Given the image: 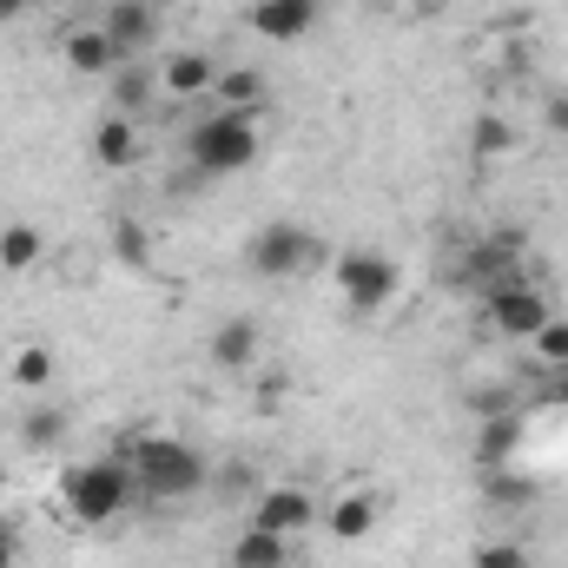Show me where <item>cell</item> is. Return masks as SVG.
<instances>
[{"mask_svg": "<svg viewBox=\"0 0 568 568\" xmlns=\"http://www.w3.org/2000/svg\"><path fill=\"white\" fill-rule=\"evenodd\" d=\"M100 27H106V40L120 47V60H140L145 47L159 40V7H152V0H106Z\"/></svg>", "mask_w": 568, "mask_h": 568, "instance_id": "8", "label": "cell"}, {"mask_svg": "<svg viewBox=\"0 0 568 568\" xmlns=\"http://www.w3.org/2000/svg\"><path fill=\"white\" fill-rule=\"evenodd\" d=\"M404 7H429V0H404Z\"/></svg>", "mask_w": 568, "mask_h": 568, "instance_id": "32", "label": "cell"}, {"mask_svg": "<svg viewBox=\"0 0 568 568\" xmlns=\"http://www.w3.org/2000/svg\"><path fill=\"white\" fill-rule=\"evenodd\" d=\"M542 126H549L556 140H568V93H549V100H542Z\"/></svg>", "mask_w": 568, "mask_h": 568, "instance_id": "28", "label": "cell"}, {"mask_svg": "<svg viewBox=\"0 0 568 568\" xmlns=\"http://www.w3.org/2000/svg\"><path fill=\"white\" fill-rule=\"evenodd\" d=\"M212 87H219V60L199 53V47H179V53L159 67V93H172V100H199V93H212Z\"/></svg>", "mask_w": 568, "mask_h": 568, "instance_id": "13", "label": "cell"}, {"mask_svg": "<svg viewBox=\"0 0 568 568\" xmlns=\"http://www.w3.org/2000/svg\"><path fill=\"white\" fill-rule=\"evenodd\" d=\"M60 503H67L73 523L106 529V523H120V516L140 503V483H133V469H126L120 456H93V463H73V469L60 476Z\"/></svg>", "mask_w": 568, "mask_h": 568, "instance_id": "2", "label": "cell"}, {"mask_svg": "<svg viewBox=\"0 0 568 568\" xmlns=\"http://www.w3.org/2000/svg\"><path fill=\"white\" fill-rule=\"evenodd\" d=\"M258 113H205V120H192L185 126V159H192V172L199 179H232V172H245L252 159H258Z\"/></svg>", "mask_w": 568, "mask_h": 568, "instance_id": "3", "label": "cell"}, {"mask_svg": "<svg viewBox=\"0 0 568 568\" xmlns=\"http://www.w3.org/2000/svg\"><path fill=\"white\" fill-rule=\"evenodd\" d=\"M317 20H324V0H258V7H252V33L272 40V47L304 40Z\"/></svg>", "mask_w": 568, "mask_h": 568, "instance_id": "9", "label": "cell"}, {"mask_svg": "<svg viewBox=\"0 0 568 568\" xmlns=\"http://www.w3.org/2000/svg\"><path fill=\"white\" fill-rule=\"evenodd\" d=\"M542 404H549V410H568V371H549V384H542Z\"/></svg>", "mask_w": 568, "mask_h": 568, "instance_id": "29", "label": "cell"}, {"mask_svg": "<svg viewBox=\"0 0 568 568\" xmlns=\"http://www.w3.org/2000/svg\"><path fill=\"white\" fill-rule=\"evenodd\" d=\"M529 364L549 377V371H568V317H549L536 337H529Z\"/></svg>", "mask_w": 568, "mask_h": 568, "instance_id": "22", "label": "cell"}, {"mask_svg": "<svg viewBox=\"0 0 568 568\" xmlns=\"http://www.w3.org/2000/svg\"><path fill=\"white\" fill-rule=\"evenodd\" d=\"M113 258H120V265H133V272L152 258V232H145L140 219H113Z\"/></svg>", "mask_w": 568, "mask_h": 568, "instance_id": "24", "label": "cell"}, {"mask_svg": "<svg viewBox=\"0 0 568 568\" xmlns=\"http://www.w3.org/2000/svg\"><path fill=\"white\" fill-rule=\"evenodd\" d=\"M225 562H232V568H291V536H272V529L245 523V529L232 536Z\"/></svg>", "mask_w": 568, "mask_h": 568, "instance_id": "14", "label": "cell"}, {"mask_svg": "<svg viewBox=\"0 0 568 568\" xmlns=\"http://www.w3.org/2000/svg\"><path fill=\"white\" fill-rule=\"evenodd\" d=\"M317 516H324V509H317V496H311L304 483H265V489L252 496V523L272 529V536H291V542H297Z\"/></svg>", "mask_w": 568, "mask_h": 568, "instance_id": "7", "label": "cell"}, {"mask_svg": "<svg viewBox=\"0 0 568 568\" xmlns=\"http://www.w3.org/2000/svg\"><path fill=\"white\" fill-rule=\"evenodd\" d=\"M53 384V351L47 344H20L13 351V390H47Z\"/></svg>", "mask_w": 568, "mask_h": 568, "instance_id": "23", "label": "cell"}, {"mask_svg": "<svg viewBox=\"0 0 568 568\" xmlns=\"http://www.w3.org/2000/svg\"><path fill=\"white\" fill-rule=\"evenodd\" d=\"M469 562L476 568H529V549H523V542H483Z\"/></svg>", "mask_w": 568, "mask_h": 568, "instance_id": "26", "label": "cell"}, {"mask_svg": "<svg viewBox=\"0 0 568 568\" xmlns=\"http://www.w3.org/2000/svg\"><path fill=\"white\" fill-rule=\"evenodd\" d=\"M252 357H258V324L252 317H225L212 331V364L219 371H252Z\"/></svg>", "mask_w": 568, "mask_h": 568, "instance_id": "17", "label": "cell"}, {"mask_svg": "<svg viewBox=\"0 0 568 568\" xmlns=\"http://www.w3.org/2000/svg\"><path fill=\"white\" fill-rule=\"evenodd\" d=\"M73 436V417L60 410V404H33L27 417H20V449H33V456H47V449H60Z\"/></svg>", "mask_w": 568, "mask_h": 568, "instance_id": "19", "label": "cell"}, {"mask_svg": "<svg viewBox=\"0 0 568 568\" xmlns=\"http://www.w3.org/2000/svg\"><path fill=\"white\" fill-rule=\"evenodd\" d=\"M483 503L489 509H523V503H536V483L516 476V469H483Z\"/></svg>", "mask_w": 568, "mask_h": 568, "instance_id": "21", "label": "cell"}, {"mask_svg": "<svg viewBox=\"0 0 568 568\" xmlns=\"http://www.w3.org/2000/svg\"><path fill=\"white\" fill-rule=\"evenodd\" d=\"M27 7H40V0H0V20H20Z\"/></svg>", "mask_w": 568, "mask_h": 568, "instance_id": "30", "label": "cell"}, {"mask_svg": "<svg viewBox=\"0 0 568 568\" xmlns=\"http://www.w3.org/2000/svg\"><path fill=\"white\" fill-rule=\"evenodd\" d=\"M469 410H476V417H509V410H516V390H509V384H483V390L469 397Z\"/></svg>", "mask_w": 568, "mask_h": 568, "instance_id": "27", "label": "cell"}, {"mask_svg": "<svg viewBox=\"0 0 568 568\" xmlns=\"http://www.w3.org/2000/svg\"><path fill=\"white\" fill-rule=\"evenodd\" d=\"M245 265L272 284H297V278H311V272H324V239L311 225H297V219H272V225L252 232Z\"/></svg>", "mask_w": 568, "mask_h": 568, "instance_id": "4", "label": "cell"}, {"mask_svg": "<svg viewBox=\"0 0 568 568\" xmlns=\"http://www.w3.org/2000/svg\"><path fill=\"white\" fill-rule=\"evenodd\" d=\"M0 568H13V529L0 523Z\"/></svg>", "mask_w": 568, "mask_h": 568, "instance_id": "31", "label": "cell"}, {"mask_svg": "<svg viewBox=\"0 0 568 568\" xmlns=\"http://www.w3.org/2000/svg\"><path fill=\"white\" fill-rule=\"evenodd\" d=\"M106 93H113V113H133V120H140L145 106L159 100V73H152L145 60H120V67L106 73Z\"/></svg>", "mask_w": 568, "mask_h": 568, "instance_id": "15", "label": "cell"}, {"mask_svg": "<svg viewBox=\"0 0 568 568\" xmlns=\"http://www.w3.org/2000/svg\"><path fill=\"white\" fill-rule=\"evenodd\" d=\"M60 60H67V73H93V80H106V73L120 67V47L106 40L100 20H80V27L60 33Z\"/></svg>", "mask_w": 568, "mask_h": 568, "instance_id": "10", "label": "cell"}, {"mask_svg": "<svg viewBox=\"0 0 568 568\" xmlns=\"http://www.w3.org/2000/svg\"><path fill=\"white\" fill-rule=\"evenodd\" d=\"M469 145H476V159H496V152H509V145H516V126H509L503 113H483V120H476V133H469Z\"/></svg>", "mask_w": 568, "mask_h": 568, "instance_id": "25", "label": "cell"}, {"mask_svg": "<svg viewBox=\"0 0 568 568\" xmlns=\"http://www.w3.org/2000/svg\"><path fill=\"white\" fill-rule=\"evenodd\" d=\"M483 317H489V331H496V337L529 344V337H536L556 311H549V291H542V284H509V291L483 297Z\"/></svg>", "mask_w": 568, "mask_h": 568, "instance_id": "6", "label": "cell"}, {"mask_svg": "<svg viewBox=\"0 0 568 568\" xmlns=\"http://www.w3.org/2000/svg\"><path fill=\"white\" fill-rule=\"evenodd\" d=\"M516 449H523V410L483 417V429H476V463H483V469H509Z\"/></svg>", "mask_w": 568, "mask_h": 568, "instance_id": "16", "label": "cell"}, {"mask_svg": "<svg viewBox=\"0 0 568 568\" xmlns=\"http://www.w3.org/2000/svg\"><path fill=\"white\" fill-rule=\"evenodd\" d=\"M47 258V232L40 225H27V219H13V225H0V272H33Z\"/></svg>", "mask_w": 568, "mask_h": 568, "instance_id": "18", "label": "cell"}, {"mask_svg": "<svg viewBox=\"0 0 568 568\" xmlns=\"http://www.w3.org/2000/svg\"><path fill=\"white\" fill-rule=\"evenodd\" d=\"M377 516H384V496H377V489H337L331 509H324V529H331L337 542H364V536L377 529Z\"/></svg>", "mask_w": 568, "mask_h": 568, "instance_id": "12", "label": "cell"}, {"mask_svg": "<svg viewBox=\"0 0 568 568\" xmlns=\"http://www.w3.org/2000/svg\"><path fill=\"white\" fill-rule=\"evenodd\" d=\"M93 159H100L106 172H133L145 159V126L133 113H106V120L93 126Z\"/></svg>", "mask_w": 568, "mask_h": 568, "instance_id": "11", "label": "cell"}, {"mask_svg": "<svg viewBox=\"0 0 568 568\" xmlns=\"http://www.w3.org/2000/svg\"><path fill=\"white\" fill-rule=\"evenodd\" d=\"M219 106L225 113H258L265 106V73L258 67H219Z\"/></svg>", "mask_w": 568, "mask_h": 568, "instance_id": "20", "label": "cell"}, {"mask_svg": "<svg viewBox=\"0 0 568 568\" xmlns=\"http://www.w3.org/2000/svg\"><path fill=\"white\" fill-rule=\"evenodd\" d=\"M106 456H120L126 469H133V483H140V503H185V496H199L205 489V456H199V443H185V436H172V429H133V436H120Z\"/></svg>", "mask_w": 568, "mask_h": 568, "instance_id": "1", "label": "cell"}, {"mask_svg": "<svg viewBox=\"0 0 568 568\" xmlns=\"http://www.w3.org/2000/svg\"><path fill=\"white\" fill-rule=\"evenodd\" d=\"M331 278H337V297H344L357 317H377V311H390L404 272H397L390 252H344V258L331 265Z\"/></svg>", "mask_w": 568, "mask_h": 568, "instance_id": "5", "label": "cell"}]
</instances>
